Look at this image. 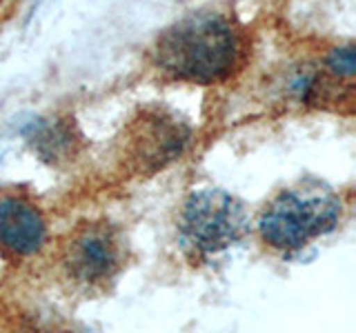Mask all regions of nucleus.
Returning <instances> with one entry per match:
<instances>
[{"mask_svg": "<svg viewBox=\"0 0 356 333\" xmlns=\"http://www.w3.org/2000/svg\"><path fill=\"white\" fill-rule=\"evenodd\" d=\"M245 38L234 22L216 11H194L163 29L152 62L163 76L189 85H218L238 71Z\"/></svg>", "mask_w": 356, "mask_h": 333, "instance_id": "obj_1", "label": "nucleus"}, {"mask_svg": "<svg viewBox=\"0 0 356 333\" xmlns=\"http://www.w3.org/2000/svg\"><path fill=\"white\" fill-rule=\"evenodd\" d=\"M343 218V200L330 189H283L261 211L256 229L270 249L292 253L327 236Z\"/></svg>", "mask_w": 356, "mask_h": 333, "instance_id": "obj_2", "label": "nucleus"}, {"mask_svg": "<svg viewBox=\"0 0 356 333\" xmlns=\"http://www.w3.org/2000/svg\"><path fill=\"white\" fill-rule=\"evenodd\" d=\"M178 244L194 262L214 260L248 236L250 214L225 189H200L185 198L176 220Z\"/></svg>", "mask_w": 356, "mask_h": 333, "instance_id": "obj_3", "label": "nucleus"}, {"mask_svg": "<svg viewBox=\"0 0 356 333\" xmlns=\"http://www.w3.org/2000/svg\"><path fill=\"white\" fill-rule=\"evenodd\" d=\"M127 242L109 222H85L76 227L60 249V264L72 284L96 291L114 282L125 266Z\"/></svg>", "mask_w": 356, "mask_h": 333, "instance_id": "obj_4", "label": "nucleus"}, {"mask_svg": "<svg viewBox=\"0 0 356 333\" xmlns=\"http://www.w3.org/2000/svg\"><path fill=\"white\" fill-rule=\"evenodd\" d=\"M194 131L183 118L163 109H145L122 133V158L138 176H152L187 151Z\"/></svg>", "mask_w": 356, "mask_h": 333, "instance_id": "obj_5", "label": "nucleus"}, {"mask_svg": "<svg viewBox=\"0 0 356 333\" xmlns=\"http://www.w3.org/2000/svg\"><path fill=\"white\" fill-rule=\"evenodd\" d=\"M47 242V220L25 196L0 198V247L14 258H31Z\"/></svg>", "mask_w": 356, "mask_h": 333, "instance_id": "obj_6", "label": "nucleus"}, {"mask_svg": "<svg viewBox=\"0 0 356 333\" xmlns=\"http://www.w3.org/2000/svg\"><path fill=\"white\" fill-rule=\"evenodd\" d=\"M22 138L29 144L33 155L49 164V166H65L83 149L81 131L70 118H56V116H42L31 120L22 129Z\"/></svg>", "mask_w": 356, "mask_h": 333, "instance_id": "obj_7", "label": "nucleus"}, {"mask_svg": "<svg viewBox=\"0 0 356 333\" xmlns=\"http://www.w3.org/2000/svg\"><path fill=\"white\" fill-rule=\"evenodd\" d=\"M289 96L298 103L305 105H316L321 100H327V80L325 76L316 69H296L287 80Z\"/></svg>", "mask_w": 356, "mask_h": 333, "instance_id": "obj_8", "label": "nucleus"}, {"mask_svg": "<svg viewBox=\"0 0 356 333\" xmlns=\"http://www.w3.org/2000/svg\"><path fill=\"white\" fill-rule=\"evenodd\" d=\"M325 71L337 78V80H352L354 71H356V53L352 44H341V47H334L325 56Z\"/></svg>", "mask_w": 356, "mask_h": 333, "instance_id": "obj_9", "label": "nucleus"}]
</instances>
